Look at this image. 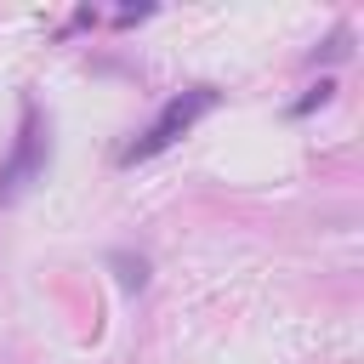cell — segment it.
Wrapping results in <instances>:
<instances>
[{
  "label": "cell",
  "mask_w": 364,
  "mask_h": 364,
  "mask_svg": "<svg viewBox=\"0 0 364 364\" xmlns=\"http://www.w3.org/2000/svg\"><path fill=\"white\" fill-rule=\"evenodd\" d=\"M210 102H216V91H205V85H199V91H188V97H171V102H165V114L154 119V131H148L142 142H131V148H125V165L154 159L159 148H171V142H176V136H182V131H188V125H193Z\"/></svg>",
  "instance_id": "cell-1"
},
{
  "label": "cell",
  "mask_w": 364,
  "mask_h": 364,
  "mask_svg": "<svg viewBox=\"0 0 364 364\" xmlns=\"http://www.w3.org/2000/svg\"><path fill=\"white\" fill-rule=\"evenodd\" d=\"M34 165H40V136H34V114H28V119H23V142H17V159L0 171V199H11Z\"/></svg>",
  "instance_id": "cell-2"
},
{
  "label": "cell",
  "mask_w": 364,
  "mask_h": 364,
  "mask_svg": "<svg viewBox=\"0 0 364 364\" xmlns=\"http://www.w3.org/2000/svg\"><path fill=\"white\" fill-rule=\"evenodd\" d=\"M114 267H119V279H125L131 290H142V279H148V267H142V262H131V256H114Z\"/></svg>",
  "instance_id": "cell-3"
},
{
  "label": "cell",
  "mask_w": 364,
  "mask_h": 364,
  "mask_svg": "<svg viewBox=\"0 0 364 364\" xmlns=\"http://www.w3.org/2000/svg\"><path fill=\"white\" fill-rule=\"evenodd\" d=\"M330 91H336V85H330V80H318V85H313V97H301V102H296V114H307V108L330 102Z\"/></svg>",
  "instance_id": "cell-4"
}]
</instances>
